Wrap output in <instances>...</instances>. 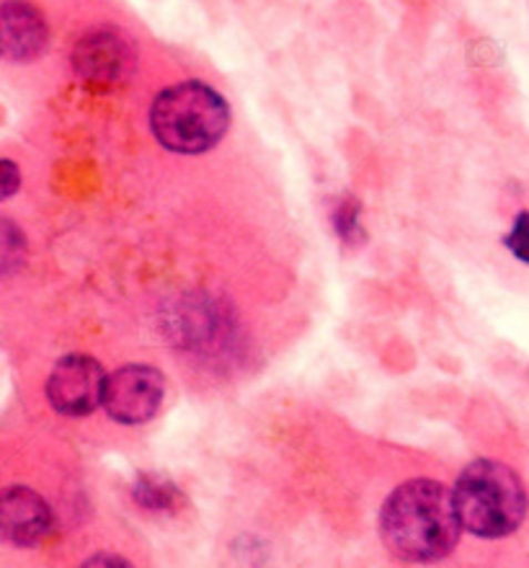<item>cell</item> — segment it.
<instances>
[{
	"mask_svg": "<svg viewBox=\"0 0 529 568\" xmlns=\"http://www.w3.org/2000/svg\"><path fill=\"white\" fill-rule=\"evenodd\" d=\"M78 75L91 83H114L130 73L132 50L122 37L112 31H96L78 42L73 52Z\"/></svg>",
	"mask_w": 529,
	"mask_h": 568,
	"instance_id": "cell-7",
	"label": "cell"
},
{
	"mask_svg": "<svg viewBox=\"0 0 529 568\" xmlns=\"http://www.w3.org/2000/svg\"><path fill=\"white\" fill-rule=\"evenodd\" d=\"M231 124V109L215 89L186 81L165 89L150 112V128L173 153H204L215 148Z\"/></svg>",
	"mask_w": 529,
	"mask_h": 568,
	"instance_id": "cell-2",
	"label": "cell"
},
{
	"mask_svg": "<svg viewBox=\"0 0 529 568\" xmlns=\"http://www.w3.org/2000/svg\"><path fill=\"white\" fill-rule=\"evenodd\" d=\"M134 501L140 504L142 509L150 511H173L184 504V496L171 480H163L157 476H142L138 484H134Z\"/></svg>",
	"mask_w": 529,
	"mask_h": 568,
	"instance_id": "cell-9",
	"label": "cell"
},
{
	"mask_svg": "<svg viewBox=\"0 0 529 568\" xmlns=\"http://www.w3.org/2000/svg\"><path fill=\"white\" fill-rule=\"evenodd\" d=\"M334 225L336 233L342 235L346 243L362 241V225H359V202L357 200H344L334 212Z\"/></svg>",
	"mask_w": 529,
	"mask_h": 568,
	"instance_id": "cell-10",
	"label": "cell"
},
{
	"mask_svg": "<svg viewBox=\"0 0 529 568\" xmlns=\"http://www.w3.org/2000/svg\"><path fill=\"white\" fill-rule=\"evenodd\" d=\"M52 527V511L37 491L27 486L6 488L0 496V532L19 548L37 546Z\"/></svg>",
	"mask_w": 529,
	"mask_h": 568,
	"instance_id": "cell-6",
	"label": "cell"
},
{
	"mask_svg": "<svg viewBox=\"0 0 529 568\" xmlns=\"http://www.w3.org/2000/svg\"><path fill=\"white\" fill-rule=\"evenodd\" d=\"M455 501L465 530L480 538L511 535L527 517V494L522 480L509 465L476 460L460 473Z\"/></svg>",
	"mask_w": 529,
	"mask_h": 568,
	"instance_id": "cell-3",
	"label": "cell"
},
{
	"mask_svg": "<svg viewBox=\"0 0 529 568\" xmlns=\"http://www.w3.org/2000/svg\"><path fill=\"white\" fill-rule=\"evenodd\" d=\"M83 568H132L130 561H124L120 556H112V554H99L89 558V561L83 564Z\"/></svg>",
	"mask_w": 529,
	"mask_h": 568,
	"instance_id": "cell-12",
	"label": "cell"
},
{
	"mask_svg": "<svg viewBox=\"0 0 529 568\" xmlns=\"http://www.w3.org/2000/svg\"><path fill=\"white\" fill-rule=\"evenodd\" d=\"M462 530L455 491L439 480H408L388 496L383 507V540L400 561H439L452 554Z\"/></svg>",
	"mask_w": 529,
	"mask_h": 568,
	"instance_id": "cell-1",
	"label": "cell"
},
{
	"mask_svg": "<svg viewBox=\"0 0 529 568\" xmlns=\"http://www.w3.org/2000/svg\"><path fill=\"white\" fill-rule=\"evenodd\" d=\"M503 243H507V248L519 262L529 264V212H519L515 227H511V233L503 239Z\"/></svg>",
	"mask_w": 529,
	"mask_h": 568,
	"instance_id": "cell-11",
	"label": "cell"
},
{
	"mask_svg": "<svg viewBox=\"0 0 529 568\" xmlns=\"http://www.w3.org/2000/svg\"><path fill=\"white\" fill-rule=\"evenodd\" d=\"M109 375L89 354H70L60 359L47 381V398L54 412L65 416H89L104 406Z\"/></svg>",
	"mask_w": 529,
	"mask_h": 568,
	"instance_id": "cell-4",
	"label": "cell"
},
{
	"mask_svg": "<svg viewBox=\"0 0 529 568\" xmlns=\"http://www.w3.org/2000/svg\"><path fill=\"white\" fill-rule=\"evenodd\" d=\"M165 381L147 365H130L109 375L104 408L120 424H145L161 408Z\"/></svg>",
	"mask_w": 529,
	"mask_h": 568,
	"instance_id": "cell-5",
	"label": "cell"
},
{
	"mask_svg": "<svg viewBox=\"0 0 529 568\" xmlns=\"http://www.w3.org/2000/svg\"><path fill=\"white\" fill-rule=\"evenodd\" d=\"M0 29H3V58L27 62L34 60L44 52L47 44V27L34 6L23 0H6L0 8Z\"/></svg>",
	"mask_w": 529,
	"mask_h": 568,
	"instance_id": "cell-8",
	"label": "cell"
},
{
	"mask_svg": "<svg viewBox=\"0 0 529 568\" xmlns=\"http://www.w3.org/2000/svg\"><path fill=\"white\" fill-rule=\"evenodd\" d=\"M21 184V176L19 171H16V165L11 161H3V200H8L16 189Z\"/></svg>",
	"mask_w": 529,
	"mask_h": 568,
	"instance_id": "cell-13",
	"label": "cell"
}]
</instances>
